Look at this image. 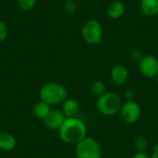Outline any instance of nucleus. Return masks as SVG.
Instances as JSON below:
<instances>
[{
    "mask_svg": "<svg viewBox=\"0 0 158 158\" xmlns=\"http://www.w3.org/2000/svg\"><path fill=\"white\" fill-rule=\"evenodd\" d=\"M37 0H17L19 7L24 11H29L32 9L36 5Z\"/></svg>",
    "mask_w": 158,
    "mask_h": 158,
    "instance_id": "f3484780",
    "label": "nucleus"
},
{
    "mask_svg": "<svg viewBox=\"0 0 158 158\" xmlns=\"http://www.w3.org/2000/svg\"><path fill=\"white\" fill-rule=\"evenodd\" d=\"M0 152H1V151H0Z\"/></svg>",
    "mask_w": 158,
    "mask_h": 158,
    "instance_id": "a878e982",
    "label": "nucleus"
},
{
    "mask_svg": "<svg viewBox=\"0 0 158 158\" xmlns=\"http://www.w3.org/2000/svg\"><path fill=\"white\" fill-rule=\"evenodd\" d=\"M64 10L68 14H72L76 11L77 9V5L74 0H69V1H64Z\"/></svg>",
    "mask_w": 158,
    "mask_h": 158,
    "instance_id": "a211bd4d",
    "label": "nucleus"
},
{
    "mask_svg": "<svg viewBox=\"0 0 158 158\" xmlns=\"http://www.w3.org/2000/svg\"><path fill=\"white\" fill-rule=\"evenodd\" d=\"M66 117L63 114L62 111L56 110V109H52L50 113L47 115V117L44 119V125L46 128L52 131H58L63 123L66 120Z\"/></svg>",
    "mask_w": 158,
    "mask_h": 158,
    "instance_id": "6e6552de",
    "label": "nucleus"
},
{
    "mask_svg": "<svg viewBox=\"0 0 158 158\" xmlns=\"http://www.w3.org/2000/svg\"><path fill=\"white\" fill-rule=\"evenodd\" d=\"M133 146L136 152H145L148 147V142L143 136H138L134 140Z\"/></svg>",
    "mask_w": 158,
    "mask_h": 158,
    "instance_id": "dca6fc26",
    "label": "nucleus"
},
{
    "mask_svg": "<svg viewBox=\"0 0 158 158\" xmlns=\"http://www.w3.org/2000/svg\"><path fill=\"white\" fill-rule=\"evenodd\" d=\"M68 96L67 89L64 85L58 82L45 83L39 92L40 100L49 106H56L63 103Z\"/></svg>",
    "mask_w": 158,
    "mask_h": 158,
    "instance_id": "f03ea898",
    "label": "nucleus"
},
{
    "mask_svg": "<svg viewBox=\"0 0 158 158\" xmlns=\"http://www.w3.org/2000/svg\"><path fill=\"white\" fill-rule=\"evenodd\" d=\"M134 97H135V93L133 90L131 89H128L126 92H125V98L127 99V101H131V100H134Z\"/></svg>",
    "mask_w": 158,
    "mask_h": 158,
    "instance_id": "aec40b11",
    "label": "nucleus"
},
{
    "mask_svg": "<svg viewBox=\"0 0 158 158\" xmlns=\"http://www.w3.org/2000/svg\"><path fill=\"white\" fill-rule=\"evenodd\" d=\"M7 26L6 24L0 20V44L3 43L6 39V36H7Z\"/></svg>",
    "mask_w": 158,
    "mask_h": 158,
    "instance_id": "6ab92c4d",
    "label": "nucleus"
},
{
    "mask_svg": "<svg viewBox=\"0 0 158 158\" xmlns=\"http://www.w3.org/2000/svg\"><path fill=\"white\" fill-rule=\"evenodd\" d=\"M125 13V5L122 1H112L107 9L106 14L111 19H118Z\"/></svg>",
    "mask_w": 158,
    "mask_h": 158,
    "instance_id": "9b49d317",
    "label": "nucleus"
},
{
    "mask_svg": "<svg viewBox=\"0 0 158 158\" xmlns=\"http://www.w3.org/2000/svg\"><path fill=\"white\" fill-rule=\"evenodd\" d=\"M139 70L147 79H156L158 74V58L153 55H146L139 61Z\"/></svg>",
    "mask_w": 158,
    "mask_h": 158,
    "instance_id": "0eeeda50",
    "label": "nucleus"
},
{
    "mask_svg": "<svg viewBox=\"0 0 158 158\" xmlns=\"http://www.w3.org/2000/svg\"><path fill=\"white\" fill-rule=\"evenodd\" d=\"M140 8L143 15L155 17L158 15V0H141Z\"/></svg>",
    "mask_w": 158,
    "mask_h": 158,
    "instance_id": "f8f14e48",
    "label": "nucleus"
},
{
    "mask_svg": "<svg viewBox=\"0 0 158 158\" xmlns=\"http://www.w3.org/2000/svg\"><path fill=\"white\" fill-rule=\"evenodd\" d=\"M110 81L116 86L124 85L129 79V70L125 66L116 65L110 70Z\"/></svg>",
    "mask_w": 158,
    "mask_h": 158,
    "instance_id": "1a4fd4ad",
    "label": "nucleus"
},
{
    "mask_svg": "<svg viewBox=\"0 0 158 158\" xmlns=\"http://www.w3.org/2000/svg\"><path fill=\"white\" fill-rule=\"evenodd\" d=\"M119 115L126 124H135L142 116V107L135 100L126 101L122 104Z\"/></svg>",
    "mask_w": 158,
    "mask_h": 158,
    "instance_id": "423d86ee",
    "label": "nucleus"
},
{
    "mask_svg": "<svg viewBox=\"0 0 158 158\" xmlns=\"http://www.w3.org/2000/svg\"><path fill=\"white\" fill-rule=\"evenodd\" d=\"M156 83H157V85H158V74H157V76L156 77Z\"/></svg>",
    "mask_w": 158,
    "mask_h": 158,
    "instance_id": "5701e85b",
    "label": "nucleus"
},
{
    "mask_svg": "<svg viewBox=\"0 0 158 158\" xmlns=\"http://www.w3.org/2000/svg\"><path fill=\"white\" fill-rule=\"evenodd\" d=\"M111 1H122V0H111Z\"/></svg>",
    "mask_w": 158,
    "mask_h": 158,
    "instance_id": "b1692460",
    "label": "nucleus"
},
{
    "mask_svg": "<svg viewBox=\"0 0 158 158\" xmlns=\"http://www.w3.org/2000/svg\"><path fill=\"white\" fill-rule=\"evenodd\" d=\"M16 146V139L14 136L7 132L0 133V151L10 152Z\"/></svg>",
    "mask_w": 158,
    "mask_h": 158,
    "instance_id": "ddd939ff",
    "label": "nucleus"
},
{
    "mask_svg": "<svg viewBox=\"0 0 158 158\" xmlns=\"http://www.w3.org/2000/svg\"><path fill=\"white\" fill-rule=\"evenodd\" d=\"M151 158H158V145H156L153 151V154L151 156Z\"/></svg>",
    "mask_w": 158,
    "mask_h": 158,
    "instance_id": "4be33fe9",
    "label": "nucleus"
},
{
    "mask_svg": "<svg viewBox=\"0 0 158 158\" xmlns=\"http://www.w3.org/2000/svg\"><path fill=\"white\" fill-rule=\"evenodd\" d=\"M91 93L96 97L103 95L105 93H106V83L101 80H96L93 81L91 84Z\"/></svg>",
    "mask_w": 158,
    "mask_h": 158,
    "instance_id": "2eb2a0df",
    "label": "nucleus"
},
{
    "mask_svg": "<svg viewBox=\"0 0 158 158\" xmlns=\"http://www.w3.org/2000/svg\"><path fill=\"white\" fill-rule=\"evenodd\" d=\"M131 158H151L146 152H136Z\"/></svg>",
    "mask_w": 158,
    "mask_h": 158,
    "instance_id": "412c9836",
    "label": "nucleus"
},
{
    "mask_svg": "<svg viewBox=\"0 0 158 158\" xmlns=\"http://www.w3.org/2000/svg\"><path fill=\"white\" fill-rule=\"evenodd\" d=\"M51 110H52L51 106H49L48 104H46L43 101H40L34 105L33 109H32V113L37 118L44 119L47 117V115L50 113Z\"/></svg>",
    "mask_w": 158,
    "mask_h": 158,
    "instance_id": "4468645a",
    "label": "nucleus"
},
{
    "mask_svg": "<svg viewBox=\"0 0 158 158\" xmlns=\"http://www.w3.org/2000/svg\"><path fill=\"white\" fill-rule=\"evenodd\" d=\"M121 97L113 92H106L103 95L97 97L95 106L100 114L106 117H112L119 113L122 106Z\"/></svg>",
    "mask_w": 158,
    "mask_h": 158,
    "instance_id": "7ed1b4c3",
    "label": "nucleus"
},
{
    "mask_svg": "<svg viewBox=\"0 0 158 158\" xmlns=\"http://www.w3.org/2000/svg\"><path fill=\"white\" fill-rule=\"evenodd\" d=\"M63 1H69V0H63Z\"/></svg>",
    "mask_w": 158,
    "mask_h": 158,
    "instance_id": "393cba45",
    "label": "nucleus"
},
{
    "mask_svg": "<svg viewBox=\"0 0 158 158\" xmlns=\"http://www.w3.org/2000/svg\"><path fill=\"white\" fill-rule=\"evenodd\" d=\"M77 158H102V150L99 143L91 137H86L75 145Z\"/></svg>",
    "mask_w": 158,
    "mask_h": 158,
    "instance_id": "39448f33",
    "label": "nucleus"
},
{
    "mask_svg": "<svg viewBox=\"0 0 158 158\" xmlns=\"http://www.w3.org/2000/svg\"><path fill=\"white\" fill-rule=\"evenodd\" d=\"M61 111L63 112V114L67 118H75L77 117V114L80 111V104L74 98H69V99L67 98L63 102Z\"/></svg>",
    "mask_w": 158,
    "mask_h": 158,
    "instance_id": "9d476101",
    "label": "nucleus"
},
{
    "mask_svg": "<svg viewBox=\"0 0 158 158\" xmlns=\"http://www.w3.org/2000/svg\"><path fill=\"white\" fill-rule=\"evenodd\" d=\"M58 136L63 143L76 145L87 137L86 124L77 117L66 118L58 130Z\"/></svg>",
    "mask_w": 158,
    "mask_h": 158,
    "instance_id": "f257e3e1",
    "label": "nucleus"
},
{
    "mask_svg": "<svg viewBox=\"0 0 158 158\" xmlns=\"http://www.w3.org/2000/svg\"><path fill=\"white\" fill-rule=\"evenodd\" d=\"M81 34L87 44L92 45L100 44L104 34L102 24L95 19H90L83 23L81 29Z\"/></svg>",
    "mask_w": 158,
    "mask_h": 158,
    "instance_id": "20e7f679",
    "label": "nucleus"
}]
</instances>
